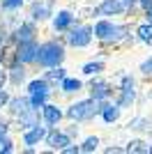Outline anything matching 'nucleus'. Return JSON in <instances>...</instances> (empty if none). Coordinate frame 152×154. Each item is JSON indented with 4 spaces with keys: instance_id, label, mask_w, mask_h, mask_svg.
Returning a JSON list of instances; mask_svg holds the SVG:
<instances>
[{
    "instance_id": "obj_1",
    "label": "nucleus",
    "mask_w": 152,
    "mask_h": 154,
    "mask_svg": "<svg viewBox=\"0 0 152 154\" xmlns=\"http://www.w3.org/2000/svg\"><path fill=\"white\" fill-rule=\"evenodd\" d=\"M62 58H65V51H62V46L55 44V42H46V44L39 46V53H37L39 64H44V67H58V64L62 62Z\"/></svg>"
},
{
    "instance_id": "obj_2",
    "label": "nucleus",
    "mask_w": 152,
    "mask_h": 154,
    "mask_svg": "<svg viewBox=\"0 0 152 154\" xmlns=\"http://www.w3.org/2000/svg\"><path fill=\"white\" fill-rule=\"evenodd\" d=\"M95 101H97V99H88V101L74 103V106L69 108V113H67V115H69L71 120H88V117H92V115L97 113Z\"/></svg>"
},
{
    "instance_id": "obj_3",
    "label": "nucleus",
    "mask_w": 152,
    "mask_h": 154,
    "mask_svg": "<svg viewBox=\"0 0 152 154\" xmlns=\"http://www.w3.org/2000/svg\"><path fill=\"white\" fill-rule=\"evenodd\" d=\"M37 53H39V46L32 39H28V42H21L19 44L16 58H19V62H32V60H37Z\"/></svg>"
},
{
    "instance_id": "obj_4",
    "label": "nucleus",
    "mask_w": 152,
    "mask_h": 154,
    "mask_svg": "<svg viewBox=\"0 0 152 154\" xmlns=\"http://www.w3.org/2000/svg\"><path fill=\"white\" fill-rule=\"evenodd\" d=\"M90 39H92V30L90 28H78V30H71L69 44L76 46V48H83V46L90 44Z\"/></svg>"
},
{
    "instance_id": "obj_5",
    "label": "nucleus",
    "mask_w": 152,
    "mask_h": 154,
    "mask_svg": "<svg viewBox=\"0 0 152 154\" xmlns=\"http://www.w3.org/2000/svg\"><path fill=\"white\" fill-rule=\"evenodd\" d=\"M134 101V83H131V78L125 76L122 78V99L118 106H127V103H131Z\"/></svg>"
},
{
    "instance_id": "obj_6",
    "label": "nucleus",
    "mask_w": 152,
    "mask_h": 154,
    "mask_svg": "<svg viewBox=\"0 0 152 154\" xmlns=\"http://www.w3.org/2000/svg\"><path fill=\"white\" fill-rule=\"evenodd\" d=\"M49 145L53 149H65L67 145H69V138L65 134H58V131H51L49 134Z\"/></svg>"
},
{
    "instance_id": "obj_7",
    "label": "nucleus",
    "mask_w": 152,
    "mask_h": 154,
    "mask_svg": "<svg viewBox=\"0 0 152 154\" xmlns=\"http://www.w3.org/2000/svg\"><path fill=\"white\" fill-rule=\"evenodd\" d=\"M90 92H92V99H106V97L111 94V85L104 83V81H95Z\"/></svg>"
},
{
    "instance_id": "obj_8",
    "label": "nucleus",
    "mask_w": 152,
    "mask_h": 154,
    "mask_svg": "<svg viewBox=\"0 0 152 154\" xmlns=\"http://www.w3.org/2000/svg\"><path fill=\"white\" fill-rule=\"evenodd\" d=\"M44 136H49L44 127H35V129H30V131L25 134L23 140H25V145H35V143H39L42 138H44Z\"/></svg>"
},
{
    "instance_id": "obj_9",
    "label": "nucleus",
    "mask_w": 152,
    "mask_h": 154,
    "mask_svg": "<svg viewBox=\"0 0 152 154\" xmlns=\"http://www.w3.org/2000/svg\"><path fill=\"white\" fill-rule=\"evenodd\" d=\"M99 12L108 14V16H111V14H120L122 12V2H118V0H104L99 5Z\"/></svg>"
},
{
    "instance_id": "obj_10",
    "label": "nucleus",
    "mask_w": 152,
    "mask_h": 154,
    "mask_svg": "<svg viewBox=\"0 0 152 154\" xmlns=\"http://www.w3.org/2000/svg\"><path fill=\"white\" fill-rule=\"evenodd\" d=\"M44 108V120L49 124H58L60 122V117H62V113H60V108L58 106H42Z\"/></svg>"
},
{
    "instance_id": "obj_11",
    "label": "nucleus",
    "mask_w": 152,
    "mask_h": 154,
    "mask_svg": "<svg viewBox=\"0 0 152 154\" xmlns=\"http://www.w3.org/2000/svg\"><path fill=\"white\" fill-rule=\"evenodd\" d=\"M71 16L69 12H60L55 16V21H53V26H55V30H65V28H69V23H71Z\"/></svg>"
},
{
    "instance_id": "obj_12",
    "label": "nucleus",
    "mask_w": 152,
    "mask_h": 154,
    "mask_svg": "<svg viewBox=\"0 0 152 154\" xmlns=\"http://www.w3.org/2000/svg\"><path fill=\"white\" fill-rule=\"evenodd\" d=\"M111 30H113V26H111L108 21H101V23H97V26H95V35H97L99 39H108Z\"/></svg>"
},
{
    "instance_id": "obj_13",
    "label": "nucleus",
    "mask_w": 152,
    "mask_h": 154,
    "mask_svg": "<svg viewBox=\"0 0 152 154\" xmlns=\"http://www.w3.org/2000/svg\"><path fill=\"white\" fill-rule=\"evenodd\" d=\"M28 90H30V94H49V85H46V81H32Z\"/></svg>"
},
{
    "instance_id": "obj_14",
    "label": "nucleus",
    "mask_w": 152,
    "mask_h": 154,
    "mask_svg": "<svg viewBox=\"0 0 152 154\" xmlns=\"http://www.w3.org/2000/svg\"><path fill=\"white\" fill-rule=\"evenodd\" d=\"M120 115V106H104V120L106 122H115Z\"/></svg>"
},
{
    "instance_id": "obj_15",
    "label": "nucleus",
    "mask_w": 152,
    "mask_h": 154,
    "mask_svg": "<svg viewBox=\"0 0 152 154\" xmlns=\"http://www.w3.org/2000/svg\"><path fill=\"white\" fill-rule=\"evenodd\" d=\"M16 39H19V42H28V39H32V26H30V23H25V26L19 28Z\"/></svg>"
},
{
    "instance_id": "obj_16",
    "label": "nucleus",
    "mask_w": 152,
    "mask_h": 154,
    "mask_svg": "<svg viewBox=\"0 0 152 154\" xmlns=\"http://www.w3.org/2000/svg\"><path fill=\"white\" fill-rule=\"evenodd\" d=\"M81 88V81H76V78H65L62 81V90L65 92H74Z\"/></svg>"
},
{
    "instance_id": "obj_17",
    "label": "nucleus",
    "mask_w": 152,
    "mask_h": 154,
    "mask_svg": "<svg viewBox=\"0 0 152 154\" xmlns=\"http://www.w3.org/2000/svg\"><path fill=\"white\" fill-rule=\"evenodd\" d=\"M97 145H99V140H97V138H85V143L81 145V152H95Z\"/></svg>"
},
{
    "instance_id": "obj_18",
    "label": "nucleus",
    "mask_w": 152,
    "mask_h": 154,
    "mask_svg": "<svg viewBox=\"0 0 152 154\" xmlns=\"http://www.w3.org/2000/svg\"><path fill=\"white\" fill-rule=\"evenodd\" d=\"M138 37L143 42H152V26H141L138 28Z\"/></svg>"
},
{
    "instance_id": "obj_19",
    "label": "nucleus",
    "mask_w": 152,
    "mask_h": 154,
    "mask_svg": "<svg viewBox=\"0 0 152 154\" xmlns=\"http://www.w3.org/2000/svg\"><path fill=\"white\" fill-rule=\"evenodd\" d=\"M12 106H14V113H16V115H23L25 110H28V108H25V106H28V101H25V99H16Z\"/></svg>"
},
{
    "instance_id": "obj_20",
    "label": "nucleus",
    "mask_w": 152,
    "mask_h": 154,
    "mask_svg": "<svg viewBox=\"0 0 152 154\" xmlns=\"http://www.w3.org/2000/svg\"><path fill=\"white\" fill-rule=\"evenodd\" d=\"M101 69H104V64H101V62H88L85 67H83L85 74H97V71H101Z\"/></svg>"
},
{
    "instance_id": "obj_21",
    "label": "nucleus",
    "mask_w": 152,
    "mask_h": 154,
    "mask_svg": "<svg viewBox=\"0 0 152 154\" xmlns=\"http://www.w3.org/2000/svg\"><path fill=\"white\" fill-rule=\"evenodd\" d=\"M129 152H150V147H145V145H143V143L141 140H134V143H129Z\"/></svg>"
},
{
    "instance_id": "obj_22",
    "label": "nucleus",
    "mask_w": 152,
    "mask_h": 154,
    "mask_svg": "<svg viewBox=\"0 0 152 154\" xmlns=\"http://www.w3.org/2000/svg\"><path fill=\"white\" fill-rule=\"evenodd\" d=\"M125 32H127V30H125L122 26H120V28H115V26H113V30H111V35H108V39H115V42H118V39L125 37Z\"/></svg>"
},
{
    "instance_id": "obj_23",
    "label": "nucleus",
    "mask_w": 152,
    "mask_h": 154,
    "mask_svg": "<svg viewBox=\"0 0 152 154\" xmlns=\"http://www.w3.org/2000/svg\"><path fill=\"white\" fill-rule=\"evenodd\" d=\"M44 101H46V94H32V97H30V103L35 106V108L44 106Z\"/></svg>"
},
{
    "instance_id": "obj_24",
    "label": "nucleus",
    "mask_w": 152,
    "mask_h": 154,
    "mask_svg": "<svg viewBox=\"0 0 152 154\" xmlns=\"http://www.w3.org/2000/svg\"><path fill=\"white\" fill-rule=\"evenodd\" d=\"M23 0H2V7L5 9H14V7H21Z\"/></svg>"
},
{
    "instance_id": "obj_25",
    "label": "nucleus",
    "mask_w": 152,
    "mask_h": 154,
    "mask_svg": "<svg viewBox=\"0 0 152 154\" xmlns=\"http://www.w3.org/2000/svg\"><path fill=\"white\" fill-rule=\"evenodd\" d=\"M51 81H65V69H58V71H51L49 74Z\"/></svg>"
},
{
    "instance_id": "obj_26",
    "label": "nucleus",
    "mask_w": 152,
    "mask_h": 154,
    "mask_svg": "<svg viewBox=\"0 0 152 154\" xmlns=\"http://www.w3.org/2000/svg\"><path fill=\"white\" fill-rule=\"evenodd\" d=\"M2 152H12V143H9V140H5V138H2V140H0V154H2Z\"/></svg>"
},
{
    "instance_id": "obj_27",
    "label": "nucleus",
    "mask_w": 152,
    "mask_h": 154,
    "mask_svg": "<svg viewBox=\"0 0 152 154\" xmlns=\"http://www.w3.org/2000/svg\"><path fill=\"white\" fill-rule=\"evenodd\" d=\"M141 71H143V74H152V58L141 64Z\"/></svg>"
},
{
    "instance_id": "obj_28",
    "label": "nucleus",
    "mask_w": 152,
    "mask_h": 154,
    "mask_svg": "<svg viewBox=\"0 0 152 154\" xmlns=\"http://www.w3.org/2000/svg\"><path fill=\"white\" fill-rule=\"evenodd\" d=\"M35 19H44V14H46V7H39V5H35Z\"/></svg>"
},
{
    "instance_id": "obj_29",
    "label": "nucleus",
    "mask_w": 152,
    "mask_h": 154,
    "mask_svg": "<svg viewBox=\"0 0 152 154\" xmlns=\"http://www.w3.org/2000/svg\"><path fill=\"white\" fill-rule=\"evenodd\" d=\"M5 103H7V92H2V90H0V108H2Z\"/></svg>"
},
{
    "instance_id": "obj_30",
    "label": "nucleus",
    "mask_w": 152,
    "mask_h": 154,
    "mask_svg": "<svg viewBox=\"0 0 152 154\" xmlns=\"http://www.w3.org/2000/svg\"><path fill=\"white\" fill-rule=\"evenodd\" d=\"M138 2L145 7V9H150V7H152V0H138Z\"/></svg>"
},
{
    "instance_id": "obj_31",
    "label": "nucleus",
    "mask_w": 152,
    "mask_h": 154,
    "mask_svg": "<svg viewBox=\"0 0 152 154\" xmlns=\"http://www.w3.org/2000/svg\"><path fill=\"white\" fill-rule=\"evenodd\" d=\"M5 134H7V127H5V124H0V140L5 138Z\"/></svg>"
},
{
    "instance_id": "obj_32",
    "label": "nucleus",
    "mask_w": 152,
    "mask_h": 154,
    "mask_svg": "<svg viewBox=\"0 0 152 154\" xmlns=\"http://www.w3.org/2000/svg\"><path fill=\"white\" fill-rule=\"evenodd\" d=\"M65 152H67V154H74V152H78V147H65Z\"/></svg>"
},
{
    "instance_id": "obj_33",
    "label": "nucleus",
    "mask_w": 152,
    "mask_h": 154,
    "mask_svg": "<svg viewBox=\"0 0 152 154\" xmlns=\"http://www.w3.org/2000/svg\"><path fill=\"white\" fill-rule=\"evenodd\" d=\"M147 23H152V7L147 9Z\"/></svg>"
},
{
    "instance_id": "obj_34",
    "label": "nucleus",
    "mask_w": 152,
    "mask_h": 154,
    "mask_svg": "<svg viewBox=\"0 0 152 154\" xmlns=\"http://www.w3.org/2000/svg\"><path fill=\"white\" fill-rule=\"evenodd\" d=\"M134 2H136V0H125V5H127V7H131Z\"/></svg>"
},
{
    "instance_id": "obj_35",
    "label": "nucleus",
    "mask_w": 152,
    "mask_h": 154,
    "mask_svg": "<svg viewBox=\"0 0 152 154\" xmlns=\"http://www.w3.org/2000/svg\"><path fill=\"white\" fill-rule=\"evenodd\" d=\"M0 83H2V76H0Z\"/></svg>"
},
{
    "instance_id": "obj_36",
    "label": "nucleus",
    "mask_w": 152,
    "mask_h": 154,
    "mask_svg": "<svg viewBox=\"0 0 152 154\" xmlns=\"http://www.w3.org/2000/svg\"><path fill=\"white\" fill-rule=\"evenodd\" d=\"M150 152H152V145H150Z\"/></svg>"
}]
</instances>
